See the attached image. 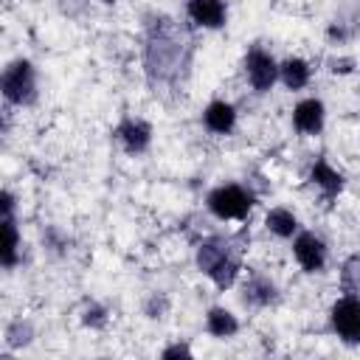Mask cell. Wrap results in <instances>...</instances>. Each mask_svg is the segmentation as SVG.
Instances as JSON below:
<instances>
[{"label":"cell","mask_w":360,"mask_h":360,"mask_svg":"<svg viewBox=\"0 0 360 360\" xmlns=\"http://www.w3.org/2000/svg\"><path fill=\"white\" fill-rule=\"evenodd\" d=\"M332 326L343 340L360 343V298L354 295L338 298L332 307Z\"/></svg>","instance_id":"7a4b0ae2"},{"label":"cell","mask_w":360,"mask_h":360,"mask_svg":"<svg viewBox=\"0 0 360 360\" xmlns=\"http://www.w3.org/2000/svg\"><path fill=\"white\" fill-rule=\"evenodd\" d=\"M248 298L250 301H256V304H267L270 298H273V284L270 281H262V278H256V281H250L248 284Z\"/></svg>","instance_id":"e0dca14e"},{"label":"cell","mask_w":360,"mask_h":360,"mask_svg":"<svg viewBox=\"0 0 360 360\" xmlns=\"http://www.w3.org/2000/svg\"><path fill=\"white\" fill-rule=\"evenodd\" d=\"M205 326H208V332H211V335H217V338H231V335L239 329L236 318H233L228 309H219V307H214V309L208 312Z\"/></svg>","instance_id":"7c38bea8"},{"label":"cell","mask_w":360,"mask_h":360,"mask_svg":"<svg viewBox=\"0 0 360 360\" xmlns=\"http://www.w3.org/2000/svg\"><path fill=\"white\" fill-rule=\"evenodd\" d=\"M208 276L217 281V287H231V284H233V278H236V262L225 256V259H222V262H219Z\"/></svg>","instance_id":"2e32d148"},{"label":"cell","mask_w":360,"mask_h":360,"mask_svg":"<svg viewBox=\"0 0 360 360\" xmlns=\"http://www.w3.org/2000/svg\"><path fill=\"white\" fill-rule=\"evenodd\" d=\"M245 68H248V79H250V84H253L259 93L270 90V87H273V82L278 79V65L273 62V56H270V53H264V51H259V48L248 53Z\"/></svg>","instance_id":"277c9868"},{"label":"cell","mask_w":360,"mask_h":360,"mask_svg":"<svg viewBox=\"0 0 360 360\" xmlns=\"http://www.w3.org/2000/svg\"><path fill=\"white\" fill-rule=\"evenodd\" d=\"M163 357H188V346H172L163 352Z\"/></svg>","instance_id":"d6986e66"},{"label":"cell","mask_w":360,"mask_h":360,"mask_svg":"<svg viewBox=\"0 0 360 360\" xmlns=\"http://www.w3.org/2000/svg\"><path fill=\"white\" fill-rule=\"evenodd\" d=\"M3 264L11 267L17 262V248H20V236H17V228H14V219L6 217L3 219Z\"/></svg>","instance_id":"9a60e30c"},{"label":"cell","mask_w":360,"mask_h":360,"mask_svg":"<svg viewBox=\"0 0 360 360\" xmlns=\"http://www.w3.org/2000/svg\"><path fill=\"white\" fill-rule=\"evenodd\" d=\"M3 96L8 101H14V104H22V101H28L34 96V68L25 59H20V62L6 68V73H3Z\"/></svg>","instance_id":"3957f363"},{"label":"cell","mask_w":360,"mask_h":360,"mask_svg":"<svg viewBox=\"0 0 360 360\" xmlns=\"http://www.w3.org/2000/svg\"><path fill=\"white\" fill-rule=\"evenodd\" d=\"M292 253H295L298 264H301L307 273L321 270L323 262H326V248H323V242H321L315 233H301V236L295 239V245H292Z\"/></svg>","instance_id":"5b68a950"},{"label":"cell","mask_w":360,"mask_h":360,"mask_svg":"<svg viewBox=\"0 0 360 360\" xmlns=\"http://www.w3.org/2000/svg\"><path fill=\"white\" fill-rule=\"evenodd\" d=\"M250 205H253L250 194L239 186H219L208 194V208L219 219H242V217H248Z\"/></svg>","instance_id":"6da1fadb"},{"label":"cell","mask_w":360,"mask_h":360,"mask_svg":"<svg viewBox=\"0 0 360 360\" xmlns=\"http://www.w3.org/2000/svg\"><path fill=\"white\" fill-rule=\"evenodd\" d=\"M267 228L276 233V236H292V231L298 228L295 217L287 211V208H273L267 214Z\"/></svg>","instance_id":"4fadbf2b"},{"label":"cell","mask_w":360,"mask_h":360,"mask_svg":"<svg viewBox=\"0 0 360 360\" xmlns=\"http://www.w3.org/2000/svg\"><path fill=\"white\" fill-rule=\"evenodd\" d=\"M278 76L281 82L290 87V90H301L307 82H309V68L304 59H287L281 68H278Z\"/></svg>","instance_id":"30bf717a"},{"label":"cell","mask_w":360,"mask_h":360,"mask_svg":"<svg viewBox=\"0 0 360 360\" xmlns=\"http://www.w3.org/2000/svg\"><path fill=\"white\" fill-rule=\"evenodd\" d=\"M292 124H295V129L304 132V135L321 132V127H323V104H321L318 98L301 101V104L295 107V112H292Z\"/></svg>","instance_id":"8992f818"},{"label":"cell","mask_w":360,"mask_h":360,"mask_svg":"<svg viewBox=\"0 0 360 360\" xmlns=\"http://www.w3.org/2000/svg\"><path fill=\"white\" fill-rule=\"evenodd\" d=\"M309 180H312L315 186H321L326 194H335V191H340V186H343V177H340L326 160H318V163L312 166Z\"/></svg>","instance_id":"8fae6325"},{"label":"cell","mask_w":360,"mask_h":360,"mask_svg":"<svg viewBox=\"0 0 360 360\" xmlns=\"http://www.w3.org/2000/svg\"><path fill=\"white\" fill-rule=\"evenodd\" d=\"M118 135H121V141H124V146L129 152H143L149 146V135L152 132H149V127L143 121H124Z\"/></svg>","instance_id":"9c48e42d"},{"label":"cell","mask_w":360,"mask_h":360,"mask_svg":"<svg viewBox=\"0 0 360 360\" xmlns=\"http://www.w3.org/2000/svg\"><path fill=\"white\" fill-rule=\"evenodd\" d=\"M107 3H112V0H107Z\"/></svg>","instance_id":"ffe728a7"},{"label":"cell","mask_w":360,"mask_h":360,"mask_svg":"<svg viewBox=\"0 0 360 360\" xmlns=\"http://www.w3.org/2000/svg\"><path fill=\"white\" fill-rule=\"evenodd\" d=\"M343 281H346L349 287H357V284H360V259H357V256L346 262V270H343Z\"/></svg>","instance_id":"ac0fdd59"},{"label":"cell","mask_w":360,"mask_h":360,"mask_svg":"<svg viewBox=\"0 0 360 360\" xmlns=\"http://www.w3.org/2000/svg\"><path fill=\"white\" fill-rule=\"evenodd\" d=\"M202 121H205V127H208L211 132L228 135V132L233 129V124H236V110H233V104H228V101H211V104L205 107V112H202Z\"/></svg>","instance_id":"ba28073f"},{"label":"cell","mask_w":360,"mask_h":360,"mask_svg":"<svg viewBox=\"0 0 360 360\" xmlns=\"http://www.w3.org/2000/svg\"><path fill=\"white\" fill-rule=\"evenodd\" d=\"M188 17L202 28H219L225 22L222 0H188Z\"/></svg>","instance_id":"52a82bcc"},{"label":"cell","mask_w":360,"mask_h":360,"mask_svg":"<svg viewBox=\"0 0 360 360\" xmlns=\"http://www.w3.org/2000/svg\"><path fill=\"white\" fill-rule=\"evenodd\" d=\"M228 256V248H222L219 242H205L200 245V253H197V264L202 273H211L222 259Z\"/></svg>","instance_id":"5bb4252c"}]
</instances>
